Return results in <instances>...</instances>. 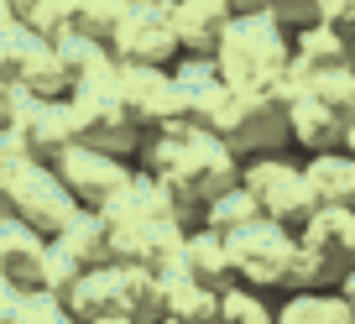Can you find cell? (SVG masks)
I'll return each instance as SVG.
<instances>
[{"label": "cell", "mask_w": 355, "mask_h": 324, "mask_svg": "<svg viewBox=\"0 0 355 324\" xmlns=\"http://www.w3.org/2000/svg\"><path fill=\"white\" fill-rule=\"evenodd\" d=\"M241 157L225 136L214 131H193V126H178V131H162V136H146L141 142V157H136V173L157 178L173 199L178 220L199 225L204 210H209L220 194L241 189Z\"/></svg>", "instance_id": "cell-1"}, {"label": "cell", "mask_w": 355, "mask_h": 324, "mask_svg": "<svg viewBox=\"0 0 355 324\" xmlns=\"http://www.w3.org/2000/svg\"><path fill=\"white\" fill-rule=\"evenodd\" d=\"M214 68L230 84V94L256 100V94H272V100H288V74H293V32H282L266 11L256 16H235L225 26V42L214 53Z\"/></svg>", "instance_id": "cell-2"}, {"label": "cell", "mask_w": 355, "mask_h": 324, "mask_svg": "<svg viewBox=\"0 0 355 324\" xmlns=\"http://www.w3.org/2000/svg\"><path fill=\"white\" fill-rule=\"evenodd\" d=\"M63 110H68L73 146L121 157V162H136V157H141V131H136V121L125 115V105H121V78H110V84H89V89H73L63 100Z\"/></svg>", "instance_id": "cell-3"}, {"label": "cell", "mask_w": 355, "mask_h": 324, "mask_svg": "<svg viewBox=\"0 0 355 324\" xmlns=\"http://www.w3.org/2000/svg\"><path fill=\"white\" fill-rule=\"evenodd\" d=\"M73 210H78L73 194L63 189L58 168H47V162L16 157L11 168H6V178H0V214H11V220L32 225V230L47 235V241H53V235L73 220Z\"/></svg>", "instance_id": "cell-4"}, {"label": "cell", "mask_w": 355, "mask_h": 324, "mask_svg": "<svg viewBox=\"0 0 355 324\" xmlns=\"http://www.w3.org/2000/svg\"><path fill=\"white\" fill-rule=\"evenodd\" d=\"M241 189L261 204L266 220L288 225V230H303V225L319 214V199L309 189V173H303L298 157L277 152V157H251L241 168Z\"/></svg>", "instance_id": "cell-5"}, {"label": "cell", "mask_w": 355, "mask_h": 324, "mask_svg": "<svg viewBox=\"0 0 355 324\" xmlns=\"http://www.w3.org/2000/svg\"><path fill=\"white\" fill-rule=\"evenodd\" d=\"M225 246H230L235 282H245L256 293H288V272H293V257H298V230L261 214L256 225L225 235Z\"/></svg>", "instance_id": "cell-6"}, {"label": "cell", "mask_w": 355, "mask_h": 324, "mask_svg": "<svg viewBox=\"0 0 355 324\" xmlns=\"http://www.w3.org/2000/svg\"><path fill=\"white\" fill-rule=\"evenodd\" d=\"M110 53L121 68H173L183 58L173 0H131L110 37Z\"/></svg>", "instance_id": "cell-7"}, {"label": "cell", "mask_w": 355, "mask_h": 324, "mask_svg": "<svg viewBox=\"0 0 355 324\" xmlns=\"http://www.w3.org/2000/svg\"><path fill=\"white\" fill-rule=\"evenodd\" d=\"M0 126L11 131L16 152L32 157V162H47V168H58V162H63V152L73 146L63 100H37V94L11 89V105H6V121H0Z\"/></svg>", "instance_id": "cell-8"}, {"label": "cell", "mask_w": 355, "mask_h": 324, "mask_svg": "<svg viewBox=\"0 0 355 324\" xmlns=\"http://www.w3.org/2000/svg\"><path fill=\"white\" fill-rule=\"evenodd\" d=\"M173 78H178V100H183V126H193V131H214V136L230 131L235 94H230V84L220 78L214 58H178Z\"/></svg>", "instance_id": "cell-9"}, {"label": "cell", "mask_w": 355, "mask_h": 324, "mask_svg": "<svg viewBox=\"0 0 355 324\" xmlns=\"http://www.w3.org/2000/svg\"><path fill=\"white\" fill-rule=\"evenodd\" d=\"M58 178L63 189L73 194L78 210H94L105 214L136 178V162H121V157H105V152H89V146H68L63 162H58Z\"/></svg>", "instance_id": "cell-10"}, {"label": "cell", "mask_w": 355, "mask_h": 324, "mask_svg": "<svg viewBox=\"0 0 355 324\" xmlns=\"http://www.w3.org/2000/svg\"><path fill=\"white\" fill-rule=\"evenodd\" d=\"M121 105L136 121L141 142L183 126V100H178L173 68H121Z\"/></svg>", "instance_id": "cell-11"}, {"label": "cell", "mask_w": 355, "mask_h": 324, "mask_svg": "<svg viewBox=\"0 0 355 324\" xmlns=\"http://www.w3.org/2000/svg\"><path fill=\"white\" fill-rule=\"evenodd\" d=\"M225 142L235 146L241 162L251 157H277L293 146V126H288V100H272V94H256V100H241L235 94V115Z\"/></svg>", "instance_id": "cell-12"}, {"label": "cell", "mask_w": 355, "mask_h": 324, "mask_svg": "<svg viewBox=\"0 0 355 324\" xmlns=\"http://www.w3.org/2000/svg\"><path fill=\"white\" fill-rule=\"evenodd\" d=\"M298 246L309 251L334 278V288H340L355 272V210H329V204H319V214L298 230Z\"/></svg>", "instance_id": "cell-13"}, {"label": "cell", "mask_w": 355, "mask_h": 324, "mask_svg": "<svg viewBox=\"0 0 355 324\" xmlns=\"http://www.w3.org/2000/svg\"><path fill=\"white\" fill-rule=\"evenodd\" d=\"M42 262H47V235H37L32 225L0 214V282H11L21 293L42 288Z\"/></svg>", "instance_id": "cell-14"}, {"label": "cell", "mask_w": 355, "mask_h": 324, "mask_svg": "<svg viewBox=\"0 0 355 324\" xmlns=\"http://www.w3.org/2000/svg\"><path fill=\"white\" fill-rule=\"evenodd\" d=\"M173 22H178L183 58H214L235 11H230V0H173Z\"/></svg>", "instance_id": "cell-15"}, {"label": "cell", "mask_w": 355, "mask_h": 324, "mask_svg": "<svg viewBox=\"0 0 355 324\" xmlns=\"http://www.w3.org/2000/svg\"><path fill=\"white\" fill-rule=\"evenodd\" d=\"M288 126H293V146H298L303 157L340 152V146H345V131H350V121H340L329 105H319L313 94H303V89L288 94Z\"/></svg>", "instance_id": "cell-16"}, {"label": "cell", "mask_w": 355, "mask_h": 324, "mask_svg": "<svg viewBox=\"0 0 355 324\" xmlns=\"http://www.w3.org/2000/svg\"><path fill=\"white\" fill-rule=\"evenodd\" d=\"M178 278L204 282V288H214V293L235 288V267H230V246H225V235L193 225L189 241H183V257H178Z\"/></svg>", "instance_id": "cell-17"}, {"label": "cell", "mask_w": 355, "mask_h": 324, "mask_svg": "<svg viewBox=\"0 0 355 324\" xmlns=\"http://www.w3.org/2000/svg\"><path fill=\"white\" fill-rule=\"evenodd\" d=\"M58 246L68 251V257L78 262L84 272H100V267H115V251H110V225H105V214L94 210H73V220L63 225V230L53 235Z\"/></svg>", "instance_id": "cell-18"}, {"label": "cell", "mask_w": 355, "mask_h": 324, "mask_svg": "<svg viewBox=\"0 0 355 324\" xmlns=\"http://www.w3.org/2000/svg\"><path fill=\"white\" fill-rule=\"evenodd\" d=\"M303 173H309V189L319 204L329 210H355V157L345 152H319V157H303Z\"/></svg>", "instance_id": "cell-19"}, {"label": "cell", "mask_w": 355, "mask_h": 324, "mask_svg": "<svg viewBox=\"0 0 355 324\" xmlns=\"http://www.w3.org/2000/svg\"><path fill=\"white\" fill-rule=\"evenodd\" d=\"M68 314L78 324H100V319H115L121 314V267H100V272H84L68 293Z\"/></svg>", "instance_id": "cell-20"}, {"label": "cell", "mask_w": 355, "mask_h": 324, "mask_svg": "<svg viewBox=\"0 0 355 324\" xmlns=\"http://www.w3.org/2000/svg\"><path fill=\"white\" fill-rule=\"evenodd\" d=\"M121 314L131 324L167 319V278L152 267H121Z\"/></svg>", "instance_id": "cell-21"}, {"label": "cell", "mask_w": 355, "mask_h": 324, "mask_svg": "<svg viewBox=\"0 0 355 324\" xmlns=\"http://www.w3.org/2000/svg\"><path fill=\"white\" fill-rule=\"evenodd\" d=\"M293 89H303V94H313L319 105H329L340 121H355V68H324V74H303V68L293 63L288 94H293Z\"/></svg>", "instance_id": "cell-22"}, {"label": "cell", "mask_w": 355, "mask_h": 324, "mask_svg": "<svg viewBox=\"0 0 355 324\" xmlns=\"http://www.w3.org/2000/svg\"><path fill=\"white\" fill-rule=\"evenodd\" d=\"M58 6H63L68 37H84V42H105L110 47V37H115V26H121V16H125L131 0H58Z\"/></svg>", "instance_id": "cell-23"}, {"label": "cell", "mask_w": 355, "mask_h": 324, "mask_svg": "<svg viewBox=\"0 0 355 324\" xmlns=\"http://www.w3.org/2000/svg\"><path fill=\"white\" fill-rule=\"evenodd\" d=\"M58 53H63V63H68L73 89H89V84H110V78H121V63H115V53H110L105 42L63 37V42H58Z\"/></svg>", "instance_id": "cell-24"}, {"label": "cell", "mask_w": 355, "mask_h": 324, "mask_svg": "<svg viewBox=\"0 0 355 324\" xmlns=\"http://www.w3.org/2000/svg\"><path fill=\"white\" fill-rule=\"evenodd\" d=\"M167 319L183 324H225V293L189 278H167Z\"/></svg>", "instance_id": "cell-25"}, {"label": "cell", "mask_w": 355, "mask_h": 324, "mask_svg": "<svg viewBox=\"0 0 355 324\" xmlns=\"http://www.w3.org/2000/svg\"><path fill=\"white\" fill-rule=\"evenodd\" d=\"M277 324H355L340 293H288L277 303Z\"/></svg>", "instance_id": "cell-26"}, {"label": "cell", "mask_w": 355, "mask_h": 324, "mask_svg": "<svg viewBox=\"0 0 355 324\" xmlns=\"http://www.w3.org/2000/svg\"><path fill=\"white\" fill-rule=\"evenodd\" d=\"M42 53V37L32 32V26H6L0 32V89H21L26 68H32V58Z\"/></svg>", "instance_id": "cell-27"}, {"label": "cell", "mask_w": 355, "mask_h": 324, "mask_svg": "<svg viewBox=\"0 0 355 324\" xmlns=\"http://www.w3.org/2000/svg\"><path fill=\"white\" fill-rule=\"evenodd\" d=\"M261 220V204L251 199L245 189H230V194H220V199L204 210V230H214V235H235V230H245V225H256Z\"/></svg>", "instance_id": "cell-28"}, {"label": "cell", "mask_w": 355, "mask_h": 324, "mask_svg": "<svg viewBox=\"0 0 355 324\" xmlns=\"http://www.w3.org/2000/svg\"><path fill=\"white\" fill-rule=\"evenodd\" d=\"M225 324H277V303H272V293L235 282V288H225Z\"/></svg>", "instance_id": "cell-29"}, {"label": "cell", "mask_w": 355, "mask_h": 324, "mask_svg": "<svg viewBox=\"0 0 355 324\" xmlns=\"http://www.w3.org/2000/svg\"><path fill=\"white\" fill-rule=\"evenodd\" d=\"M78 278H84V267H78V262L68 257V251L58 246V241H47V262H42V293H58V298H68Z\"/></svg>", "instance_id": "cell-30"}, {"label": "cell", "mask_w": 355, "mask_h": 324, "mask_svg": "<svg viewBox=\"0 0 355 324\" xmlns=\"http://www.w3.org/2000/svg\"><path fill=\"white\" fill-rule=\"evenodd\" d=\"M21 324H78L73 314H68V303L58 298V293H26L21 298Z\"/></svg>", "instance_id": "cell-31"}, {"label": "cell", "mask_w": 355, "mask_h": 324, "mask_svg": "<svg viewBox=\"0 0 355 324\" xmlns=\"http://www.w3.org/2000/svg\"><path fill=\"white\" fill-rule=\"evenodd\" d=\"M266 16L282 32H303V26L319 22V0H266Z\"/></svg>", "instance_id": "cell-32"}, {"label": "cell", "mask_w": 355, "mask_h": 324, "mask_svg": "<svg viewBox=\"0 0 355 324\" xmlns=\"http://www.w3.org/2000/svg\"><path fill=\"white\" fill-rule=\"evenodd\" d=\"M319 22L355 42V0H319Z\"/></svg>", "instance_id": "cell-33"}, {"label": "cell", "mask_w": 355, "mask_h": 324, "mask_svg": "<svg viewBox=\"0 0 355 324\" xmlns=\"http://www.w3.org/2000/svg\"><path fill=\"white\" fill-rule=\"evenodd\" d=\"M21 288H11V282H0V324H21Z\"/></svg>", "instance_id": "cell-34"}, {"label": "cell", "mask_w": 355, "mask_h": 324, "mask_svg": "<svg viewBox=\"0 0 355 324\" xmlns=\"http://www.w3.org/2000/svg\"><path fill=\"white\" fill-rule=\"evenodd\" d=\"M16 157H21V152H16V142H11V131H6V126H0V178H6V168H11Z\"/></svg>", "instance_id": "cell-35"}, {"label": "cell", "mask_w": 355, "mask_h": 324, "mask_svg": "<svg viewBox=\"0 0 355 324\" xmlns=\"http://www.w3.org/2000/svg\"><path fill=\"white\" fill-rule=\"evenodd\" d=\"M230 11L235 16H256V11H266V0H230Z\"/></svg>", "instance_id": "cell-36"}, {"label": "cell", "mask_w": 355, "mask_h": 324, "mask_svg": "<svg viewBox=\"0 0 355 324\" xmlns=\"http://www.w3.org/2000/svg\"><path fill=\"white\" fill-rule=\"evenodd\" d=\"M11 6H16V22H26V16H32L37 6H47V0H11Z\"/></svg>", "instance_id": "cell-37"}, {"label": "cell", "mask_w": 355, "mask_h": 324, "mask_svg": "<svg viewBox=\"0 0 355 324\" xmlns=\"http://www.w3.org/2000/svg\"><path fill=\"white\" fill-rule=\"evenodd\" d=\"M334 293H340V298L350 303V314H355V272H350V278H345V282H340V288H334Z\"/></svg>", "instance_id": "cell-38"}, {"label": "cell", "mask_w": 355, "mask_h": 324, "mask_svg": "<svg viewBox=\"0 0 355 324\" xmlns=\"http://www.w3.org/2000/svg\"><path fill=\"white\" fill-rule=\"evenodd\" d=\"M6 26H16V6L11 0H0V32H6Z\"/></svg>", "instance_id": "cell-39"}, {"label": "cell", "mask_w": 355, "mask_h": 324, "mask_svg": "<svg viewBox=\"0 0 355 324\" xmlns=\"http://www.w3.org/2000/svg\"><path fill=\"white\" fill-rule=\"evenodd\" d=\"M345 152L355 157V121H350V131H345Z\"/></svg>", "instance_id": "cell-40"}, {"label": "cell", "mask_w": 355, "mask_h": 324, "mask_svg": "<svg viewBox=\"0 0 355 324\" xmlns=\"http://www.w3.org/2000/svg\"><path fill=\"white\" fill-rule=\"evenodd\" d=\"M6 105H11V89H0V121H6Z\"/></svg>", "instance_id": "cell-41"}, {"label": "cell", "mask_w": 355, "mask_h": 324, "mask_svg": "<svg viewBox=\"0 0 355 324\" xmlns=\"http://www.w3.org/2000/svg\"><path fill=\"white\" fill-rule=\"evenodd\" d=\"M100 324H131V319H125V314H115V319H100Z\"/></svg>", "instance_id": "cell-42"}, {"label": "cell", "mask_w": 355, "mask_h": 324, "mask_svg": "<svg viewBox=\"0 0 355 324\" xmlns=\"http://www.w3.org/2000/svg\"><path fill=\"white\" fill-rule=\"evenodd\" d=\"M162 324H183V319H162Z\"/></svg>", "instance_id": "cell-43"}]
</instances>
